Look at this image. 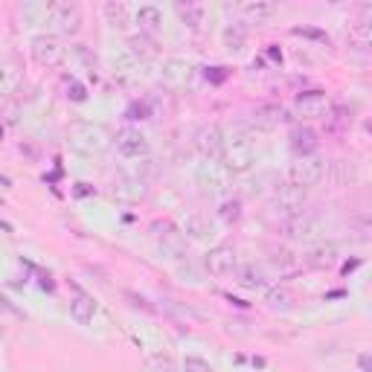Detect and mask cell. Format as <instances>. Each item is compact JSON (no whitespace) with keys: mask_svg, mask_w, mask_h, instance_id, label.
Returning a JSON list of instances; mask_svg holds the SVG:
<instances>
[{"mask_svg":"<svg viewBox=\"0 0 372 372\" xmlns=\"http://www.w3.org/2000/svg\"><path fill=\"white\" fill-rule=\"evenodd\" d=\"M70 145L76 148L79 155H85V157H102L114 145V137L102 126H93V122H76V126L70 128Z\"/></svg>","mask_w":372,"mask_h":372,"instance_id":"cell-1","label":"cell"},{"mask_svg":"<svg viewBox=\"0 0 372 372\" xmlns=\"http://www.w3.org/2000/svg\"><path fill=\"white\" fill-rule=\"evenodd\" d=\"M44 18L59 35H79V30H82V9L73 4V0H56V4H49Z\"/></svg>","mask_w":372,"mask_h":372,"instance_id":"cell-2","label":"cell"},{"mask_svg":"<svg viewBox=\"0 0 372 372\" xmlns=\"http://www.w3.org/2000/svg\"><path fill=\"white\" fill-rule=\"evenodd\" d=\"M323 172H326V160H320L317 155L311 157H296L288 166V184L296 189H311L323 181Z\"/></svg>","mask_w":372,"mask_h":372,"instance_id":"cell-3","label":"cell"},{"mask_svg":"<svg viewBox=\"0 0 372 372\" xmlns=\"http://www.w3.org/2000/svg\"><path fill=\"white\" fill-rule=\"evenodd\" d=\"M30 53H32L35 64H41V67H59L64 61V56H67V47L59 41V35L41 32V35H35L30 41Z\"/></svg>","mask_w":372,"mask_h":372,"instance_id":"cell-4","label":"cell"},{"mask_svg":"<svg viewBox=\"0 0 372 372\" xmlns=\"http://www.w3.org/2000/svg\"><path fill=\"white\" fill-rule=\"evenodd\" d=\"M221 160L227 163L230 172H247L253 166L256 160V148H253V140L247 134H239L233 143L224 140V155H221Z\"/></svg>","mask_w":372,"mask_h":372,"instance_id":"cell-5","label":"cell"},{"mask_svg":"<svg viewBox=\"0 0 372 372\" xmlns=\"http://www.w3.org/2000/svg\"><path fill=\"white\" fill-rule=\"evenodd\" d=\"M155 241H157V247H160V253L166 256V259H184V253H186V239H184V233L172 224V221H155Z\"/></svg>","mask_w":372,"mask_h":372,"instance_id":"cell-6","label":"cell"},{"mask_svg":"<svg viewBox=\"0 0 372 372\" xmlns=\"http://www.w3.org/2000/svg\"><path fill=\"white\" fill-rule=\"evenodd\" d=\"M303 207H306V189H296V186H291V184H288V186H280V189L274 192V198H270V210L280 212L282 221H288V218H294V215H300Z\"/></svg>","mask_w":372,"mask_h":372,"instance_id":"cell-7","label":"cell"},{"mask_svg":"<svg viewBox=\"0 0 372 372\" xmlns=\"http://www.w3.org/2000/svg\"><path fill=\"white\" fill-rule=\"evenodd\" d=\"M195 148L201 152L204 160L210 163H218L221 155H224V134H221V128L215 126V122H210V126H201L195 134Z\"/></svg>","mask_w":372,"mask_h":372,"instance_id":"cell-8","label":"cell"},{"mask_svg":"<svg viewBox=\"0 0 372 372\" xmlns=\"http://www.w3.org/2000/svg\"><path fill=\"white\" fill-rule=\"evenodd\" d=\"M320 227H323L320 215H314V212H308V210H303L300 215H294V218L282 221V233H285L288 239H294V241H308V239H314V236L320 233Z\"/></svg>","mask_w":372,"mask_h":372,"instance_id":"cell-9","label":"cell"},{"mask_svg":"<svg viewBox=\"0 0 372 372\" xmlns=\"http://www.w3.org/2000/svg\"><path fill=\"white\" fill-rule=\"evenodd\" d=\"M114 145H116V152L122 157H128V160H140L148 155V140L140 128H119L116 137H114Z\"/></svg>","mask_w":372,"mask_h":372,"instance_id":"cell-10","label":"cell"},{"mask_svg":"<svg viewBox=\"0 0 372 372\" xmlns=\"http://www.w3.org/2000/svg\"><path fill=\"white\" fill-rule=\"evenodd\" d=\"M294 111L303 119H320L329 111V96L323 90H303L294 99Z\"/></svg>","mask_w":372,"mask_h":372,"instance_id":"cell-11","label":"cell"},{"mask_svg":"<svg viewBox=\"0 0 372 372\" xmlns=\"http://www.w3.org/2000/svg\"><path fill=\"white\" fill-rule=\"evenodd\" d=\"M204 265H207V270L212 277H227V274H233V270L239 268L236 265V251L230 244H215L212 251L207 253Z\"/></svg>","mask_w":372,"mask_h":372,"instance_id":"cell-12","label":"cell"},{"mask_svg":"<svg viewBox=\"0 0 372 372\" xmlns=\"http://www.w3.org/2000/svg\"><path fill=\"white\" fill-rule=\"evenodd\" d=\"M143 70H145V61H143V56L134 53V49H122V53L114 56V76H119L122 82L140 79Z\"/></svg>","mask_w":372,"mask_h":372,"instance_id":"cell-13","label":"cell"},{"mask_svg":"<svg viewBox=\"0 0 372 372\" xmlns=\"http://www.w3.org/2000/svg\"><path fill=\"white\" fill-rule=\"evenodd\" d=\"M317 148H320V140H317V134L311 128L300 126V128L291 131V152L296 157H311V155H317Z\"/></svg>","mask_w":372,"mask_h":372,"instance_id":"cell-14","label":"cell"},{"mask_svg":"<svg viewBox=\"0 0 372 372\" xmlns=\"http://www.w3.org/2000/svg\"><path fill=\"white\" fill-rule=\"evenodd\" d=\"M282 119H285V111L280 105H259L253 111V116H251L253 128H259V131H274V128H280Z\"/></svg>","mask_w":372,"mask_h":372,"instance_id":"cell-15","label":"cell"},{"mask_svg":"<svg viewBox=\"0 0 372 372\" xmlns=\"http://www.w3.org/2000/svg\"><path fill=\"white\" fill-rule=\"evenodd\" d=\"M160 76L169 88H184L186 79H189V61L184 59H166L163 67H160Z\"/></svg>","mask_w":372,"mask_h":372,"instance_id":"cell-16","label":"cell"},{"mask_svg":"<svg viewBox=\"0 0 372 372\" xmlns=\"http://www.w3.org/2000/svg\"><path fill=\"white\" fill-rule=\"evenodd\" d=\"M247 38H251V30H247L244 20L227 23L224 32H221V41H224V47L230 49V53H241V49L247 47Z\"/></svg>","mask_w":372,"mask_h":372,"instance_id":"cell-17","label":"cell"},{"mask_svg":"<svg viewBox=\"0 0 372 372\" xmlns=\"http://www.w3.org/2000/svg\"><path fill=\"white\" fill-rule=\"evenodd\" d=\"M102 15H105V20L111 23V27L119 30V32H126L131 27V9L122 4V0H108V4L102 6Z\"/></svg>","mask_w":372,"mask_h":372,"instance_id":"cell-18","label":"cell"},{"mask_svg":"<svg viewBox=\"0 0 372 372\" xmlns=\"http://www.w3.org/2000/svg\"><path fill=\"white\" fill-rule=\"evenodd\" d=\"M303 262H306L308 268L326 270V268H332V265L337 262V247H335V244H317V247H311V251L303 256Z\"/></svg>","mask_w":372,"mask_h":372,"instance_id":"cell-19","label":"cell"},{"mask_svg":"<svg viewBox=\"0 0 372 372\" xmlns=\"http://www.w3.org/2000/svg\"><path fill=\"white\" fill-rule=\"evenodd\" d=\"M93 314H96V303H93V296H88V294H76L70 300V317L76 320L79 326H88L90 320H93Z\"/></svg>","mask_w":372,"mask_h":372,"instance_id":"cell-20","label":"cell"},{"mask_svg":"<svg viewBox=\"0 0 372 372\" xmlns=\"http://www.w3.org/2000/svg\"><path fill=\"white\" fill-rule=\"evenodd\" d=\"M236 282L241 285V288H247V291H256V288H265L268 285V277H265V270L259 268V265H241V268H236Z\"/></svg>","mask_w":372,"mask_h":372,"instance_id":"cell-21","label":"cell"},{"mask_svg":"<svg viewBox=\"0 0 372 372\" xmlns=\"http://www.w3.org/2000/svg\"><path fill=\"white\" fill-rule=\"evenodd\" d=\"M184 236H189L195 241H210L215 236V227L210 224V218H204V215H186V221H184Z\"/></svg>","mask_w":372,"mask_h":372,"instance_id":"cell-22","label":"cell"},{"mask_svg":"<svg viewBox=\"0 0 372 372\" xmlns=\"http://www.w3.org/2000/svg\"><path fill=\"white\" fill-rule=\"evenodd\" d=\"M274 12H277V6L268 4V0H247V4H241L244 23H265Z\"/></svg>","mask_w":372,"mask_h":372,"instance_id":"cell-23","label":"cell"},{"mask_svg":"<svg viewBox=\"0 0 372 372\" xmlns=\"http://www.w3.org/2000/svg\"><path fill=\"white\" fill-rule=\"evenodd\" d=\"M323 178H326L329 184H335V186H346V184H352V181H355V166H352V163H346V160H335V163L326 166Z\"/></svg>","mask_w":372,"mask_h":372,"instance_id":"cell-24","label":"cell"},{"mask_svg":"<svg viewBox=\"0 0 372 372\" xmlns=\"http://www.w3.org/2000/svg\"><path fill=\"white\" fill-rule=\"evenodd\" d=\"M137 27H140V32H157L160 27H163V12L157 9V6H140L137 9Z\"/></svg>","mask_w":372,"mask_h":372,"instance_id":"cell-25","label":"cell"},{"mask_svg":"<svg viewBox=\"0 0 372 372\" xmlns=\"http://www.w3.org/2000/svg\"><path fill=\"white\" fill-rule=\"evenodd\" d=\"M265 303L274 308V311H291L294 308V294L285 288V285H277V288H270L268 294H265Z\"/></svg>","mask_w":372,"mask_h":372,"instance_id":"cell-26","label":"cell"},{"mask_svg":"<svg viewBox=\"0 0 372 372\" xmlns=\"http://www.w3.org/2000/svg\"><path fill=\"white\" fill-rule=\"evenodd\" d=\"M178 15L184 18V23H189V30H201L204 27V6L201 4H175Z\"/></svg>","mask_w":372,"mask_h":372,"instance_id":"cell-27","label":"cell"},{"mask_svg":"<svg viewBox=\"0 0 372 372\" xmlns=\"http://www.w3.org/2000/svg\"><path fill=\"white\" fill-rule=\"evenodd\" d=\"M349 41H352V47L366 49V47L372 44V23H369V20H355V23H349Z\"/></svg>","mask_w":372,"mask_h":372,"instance_id":"cell-28","label":"cell"},{"mask_svg":"<svg viewBox=\"0 0 372 372\" xmlns=\"http://www.w3.org/2000/svg\"><path fill=\"white\" fill-rule=\"evenodd\" d=\"M18 79H20V73H18L15 61L12 59H0V93L12 90L18 85Z\"/></svg>","mask_w":372,"mask_h":372,"instance_id":"cell-29","label":"cell"},{"mask_svg":"<svg viewBox=\"0 0 372 372\" xmlns=\"http://www.w3.org/2000/svg\"><path fill=\"white\" fill-rule=\"evenodd\" d=\"M218 218L224 221V224H239V221H241V201H236V198L224 201L218 207Z\"/></svg>","mask_w":372,"mask_h":372,"instance_id":"cell-30","label":"cell"},{"mask_svg":"<svg viewBox=\"0 0 372 372\" xmlns=\"http://www.w3.org/2000/svg\"><path fill=\"white\" fill-rule=\"evenodd\" d=\"M296 38H308V41H317V44H326L329 47V35L323 30H314V27H294L291 30Z\"/></svg>","mask_w":372,"mask_h":372,"instance_id":"cell-31","label":"cell"},{"mask_svg":"<svg viewBox=\"0 0 372 372\" xmlns=\"http://www.w3.org/2000/svg\"><path fill=\"white\" fill-rule=\"evenodd\" d=\"M148 369L152 372H175V361L169 355H152L148 358Z\"/></svg>","mask_w":372,"mask_h":372,"instance_id":"cell-32","label":"cell"},{"mask_svg":"<svg viewBox=\"0 0 372 372\" xmlns=\"http://www.w3.org/2000/svg\"><path fill=\"white\" fill-rule=\"evenodd\" d=\"M184 372H212V366H210V361L198 358V355H186L184 358Z\"/></svg>","mask_w":372,"mask_h":372,"instance_id":"cell-33","label":"cell"},{"mask_svg":"<svg viewBox=\"0 0 372 372\" xmlns=\"http://www.w3.org/2000/svg\"><path fill=\"white\" fill-rule=\"evenodd\" d=\"M67 99H73V102H85V99H88L85 85H79L76 79H70V82H67Z\"/></svg>","mask_w":372,"mask_h":372,"instance_id":"cell-34","label":"cell"},{"mask_svg":"<svg viewBox=\"0 0 372 372\" xmlns=\"http://www.w3.org/2000/svg\"><path fill=\"white\" fill-rule=\"evenodd\" d=\"M204 76H207V82H212V85H221V82L227 79V67H207V73H204Z\"/></svg>","mask_w":372,"mask_h":372,"instance_id":"cell-35","label":"cell"},{"mask_svg":"<svg viewBox=\"0 0 372 372\" xmlns=\"http://www.w3.org/2000/svg\"><path fill=\"white\" fill-rule=\"evenodd\" d=\"M145 116H148V105L145 102H134L128 108V119H145Z\"/></svg>","mask_w":372,"mask_h":372,"instance_id":"cell-36","label":"cell"},{"mask_svg":"<svg viewBox=\"0 0 372 372\" xmlns=\"http://www.w3.org/2000/svg\"><path fill=\"white\" fill-rule=\"evenodd\" d=\"M358 366H361V372H369V355L366 352L358 358Z\"/></svg>","mask_w":372,"mask_h":372,"instance_id":"cell-37","label":"cell"},{"mask_svg":"<svg viewBox=\"0 0 372 372\" xmlns=\"http://www.w3.org/2000/svg\"><path fill=\"white\" fill-rule=\"evenodd\" d=\"M268 56H270V59H274V61H282V53H280V49H277V47H270V49H268Z\"/></svg>","mask_w":372,"mask_h":372,"instance_id":"cell-38","label":"cell"},{"mask_svg":"<svg viewBox=\"0 0 372 372\" xmlns=\"http://www.w3.org/2000/svg\"><path fill=\"white\" fill-rule=\"evenodd\" d=\"M358 265H361V262H358V259H355V262H346V265H343V274H349V270H355V268H358Z\"/></svg>","mask_w":372,"mask_h":372,"instance_id":"cell-39","label":"cell"}]
</instances>
